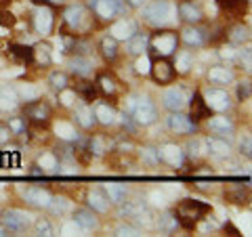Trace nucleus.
Instances as JSON below:
<instances>
[{
	"instance_id": "obj_49",
	"label": "nucleus",
	"mask_w": 252,
	"mask_h": 237,
	"mask_svg": "<svg viewBox=\"0 0 252 237\" xmlns=\"http://www.w3.org/2000/svg\"><path fill=\"white\" fill-rule=\"evenodd\" d=\"M17 19H15V15L11 11H0V26L2 28H13Z\"/></svg>"
},
{
	"instance_id": "obj_48",
	"label": "nucleus",
	"mask_w": 252,
	"mask_h": 237,
	"mask_svg": "<svg viewBox=\"0 0 252 237\" xmlns=\"http://www.w3.org/2000/svg\"><path fill=\"white\" fill-rule=\"evenodd\" d=\"M252 94V89H250V82H240L238 84V101H248Z\"/></svg>"
},
{
	"instance_id": "obj_24",
	"label": "nucleus",
	"mask_w": 252,
	"mask_h": 237,
	"mask_svg": "<svg viewBox=\"0 0 252 237\" xmlns=\"http://www.w3.org/2000/svg\"><path fill=\"white\" fill-rule=\"evenodd\" d=\"M74 220L84 229V231L97 229V225H99V220H97V216H94V212H93L91 208H80V210H76V212H74Z\"/></svg>"
},
{
	"instance_id": "obj_16",
	"label": "nucleus",
	"mask_w": 252,
	"mask_h": 237,
	"mask_svg": "<svg viewBox=\"0 0 252 237\" xmlns=\"http://www.w3.org/2000/svg\"><path fill=\"white\" fill-rule=\"evenodd\" d=\"M208 128L212 134H217V137H231L233 130H235V124L231 122V118L227 116H215V118H208Z\"/></svg>"
},
{
	"instance_id": "obj_15",
	"label": "nucleus",
	"mask_w": 252,
	"mask_h": 237,
	"mask_svg": "<svg viewBox=\"0 0 252 237\" xmlns=\"http://www.w3.org/2000/svg\"><path fill=\"white\" fill-rule=\"evenodd\" d=\"M181 40H183L189 49H198V46H204L208 40V34L206 30H202L198 26H187L183 31H181Z\"/></svg>"
},
{
	"instance_id": "obj_42",
	"label": "nucleus",
	"mask_w": 252,
	"mask_h": 237,
	"mask_svg": "<svg viewBox=\"0 0 252 237\" xmlns=\"http://www.w3.org/2000/svg\"><path fill=\"white\" fill-rule=\"evenodd\" d=\"M78 92L84 97L86 103H91V101L97 99V86L94 84H89V82H82V84H78Z\"/></svg>"
},
{
	"instance_id": "obj_37",
	"label": "nucleus",
	"mask_w": 252,
	"mask_h": 237,
	"mask_svg": "<svg viewBox=\"0 0 252 237\" xmlns=\"http://www.w3.org/2000/svg\"><path fill=\"white\" fill-rule=\"evenodd\" d=\"M49 84H51V89L57 90V92L67 90L69 89V78H67V74H63V72H53L49 76Z\"/></svg>"
},
{
	"instance_id": "obj_3",
	"label": "nucleus",
	"mask_w": 252,
	"mask_h": 237,
	"mask_svg": "<svg viewBox=\"0 0 252 237\" xmlns=\"http://www.w3.org/2000/svg\"><path fill=\"white\" fill-rule=\"evenodd\" d=\"M63 19H65V26L74 31V34H86L93 28V17L91 13L84 9L82 4H72L67 6L65 13H63Z\"/></svg>"
},
{
	"instance_id": "obj_61",
	"label": "nucleus",
	"mask_w": 252,
	"mask_h": 237,
	"mask_svg": "<svg viewBox=\"0 0 252 237\" xmlns=\"http://www.w3.org/2000/svg\"><path fill=\"white\" fill-rule=\"evenodd\" d=\"M30 175H32V177H44V172H42L40 166L34 164V166H32V170H30Z\"/></svg>"
},
{
	"instance_id": "obj_27",
	"label": "nucleus",
	"mask_w": 252,
	"mask_h": 237,
	"mask_svg": "<svg viewBox=\"0 0 252 237\" xmlns=\"http://www.w3.org/2000/svg\"><path fill=\"white\" fill-rule=\"evenodd\" d=\"M69 69L76 74V76H91L93 74V63L89 57H82V55H74L69 59Z\"/></svg>"
},
{
	"instance_id": "obj_52",
	"label": "nucleus",
	"mask_w": 252,
	"mask_h": 237,
	"mask_svg": "<svg viewBox=\"0 0 252 237\" xmlns=\"http://www.w3.org/2000/svg\"><path fill=\"white\" fill-rule=\"evenodd\" d=\"M141 155H143V160L149 162V164H158V162H160V160H158V149H154V147H145Z\"/></svg>"
},
{
	"instance_id": "obj_13",
	"label": "nucleus",
	"mask_w": 252,
	"mask_h": 237,
	"mask_svg": "<svg viewBox=\"0 0 252 237\" xmlns=\"http://www.w3.org/2000/svg\"><path fill=\"white\" fill-rule=\"evenodd\" d=\"M162 105L168 109V112H183L185 105H187V99H185V92L181 86H172V89L164 90L162 94Z\"/></svg>"
},
{
	"instance_id": "obj_38",
	"label": "nucleus",
	"mask_w": 252,
	"mask_h": 237,
	"mask_svg": "<svg viewBox=\"0 0 252 237\" xmlns=\"http://www.w3.org/2000/svg\"><path fill=\"white\" fill-rule=\"evenodd\" d=\"M38 166L42 168V172L46 175V172H57V166H59V157L55 155L53 151L49 153H42L40 160H38Z\"/></svg>"
},
{
	"instance_id": "obj_33",
	"label": "nucleus",
	"mask_w": 252,
	"mask_h": 237,
	"mask_svg": "<svg viewBox=\"0 0 252 237\" xmlns=\"http://www.w3.org/2000/svg\"><path fill=\"white\" fill-rule=\"evenodd\" d=\"M99 51L105 61H116L118 59V40L114 36H105L103 40L99 42Z\"/></svg>"
},
{
	"instance_id": "obj_58",
	"label": "nucleus",
	"mask_w": 252,
	"mask_h": 237,
	"mask_svg": "<svg viewBox=\"0 0 252 237\" xmlns=\"http://www.w3.org/2000/svg\"><path fill=\"white\" fill-rule=\"evenodd\" d=\"M9 137H11L9 126H2V124H0V145H4L6 141H9Z\"/></svg>"
},
{
	"instance_id": "obj_56",
	"label": "nucleus",
	"mask_w": 252,
	"mask_h": 237,
	"mask_svg": "<svg viewBox=\"0 0 252 237\" xmlns=\"http://www.w3.org/2000/svg\"><path fill=\"white\" fill-rule=\"evenodd\" d=\"M220 57L227 59V61H238V51L231 49V46H227V49L220 51Z\"/></svg>"
},
{
	"instance_id": "obj_17",
	"label": "nucleus",
	"mask_w": 252,
	"mask_h": 237,
	"mask_svg": "<svg viewBox=\"0 0 252 237\" xmlns=\"http://www.w3.org/2000/svg\"><path fill=\"white\" fill-rule=\"evenodd\" d=\"M23 200H26L30 206H34V208H49L53 195L42 187H30L28 191L23 193Z\"/></svg>"
},
{
	"instance_id": "obj_29",
	"label": "nucleus",
	"mask_w": 252,
	"mask_h": 237,
	"mask_svg": "<svg viewBox=\"0 0 252 237\" xmlns=\"http://www.w3.org/2000/svg\"><path fill=\"white\" fill-rule=\"evenodd\" d=\"M9 55L19 63H32L34 61V49H32V46H26V44H11Z\"/></svg>"
},
{
	"instance_id": "obj_53",
	"label": "nucleus",
	"mask_w": 252,
	"mask_h": 237,
	"mask_svg": "<svg viewBox=\"0 0 252 237\" xmlns=\"http://www.w3.org/2000/svg\"><path fill=\"white\" fill-rule=\"evenodd\" d=\"M122 128L128 130V132H135V130H137V124H135V120L130 118V114H124V116H122Z\"/></svg>"
},
{
	"instance_id": "obj_63",
	"label": "nucleus",
	"mask_w": 252,
	"mask_h": 237,
	"mask_svg": "<svg viewBox=\"0 0 252 237\" xmlns=\"http://www.w3.org/2000/svg\"><path fill=\"white\" fill-rule=\"evenodd\" d=\"M34 4H38V6H44V4H49V0H32Z\"/></svg>"
},
{
	"instance_id": "obj_59",
	"label": "nucleus",
	"mask_w": 252,
	"mask_h": 237,
	"mask_svg": "<svg viewBox=\"0 0 252 237\" xmlns=\"http://www.w3.org/2000/svg\"><path fill=\"white\" fill-rule=\"evenodd\" d=\"M147 65V53L143 55V59H139V63H137V72L139 74H147V69L149 67H145Z\"/></svg>"
},
{
	"instance_id": "obj_40",
	"label": "nucleus",
	"mask_w": 252,
	"mask_h": 237,
	"mask_svg": "<svg viewBox=\"0 0 252 237\" xmlns=\"http://www.w3.org/2000/svg\"><path fill=\"white\" fill-rule=\"evenodd\" d=\"M34 59H38L40 65H51V46L49 44H38L34 49Z\"/></svg>"
},
{
	"instance_id": "obj_22",
	"label": "nucleus",
	"mask_w": 252,
	"mask_h": 237,
	"mask_svg": "<svg viewBox=\"0 0 252 237\" xmlns=\"http://www.w3.org/2000/svg\"><path fill=\"white\" fill-rule=\"evenodd\" d=\"M135 31H137V23L135 21L132 19H120L118 23L112 26V34L109 36H114L116 40H128Z\"/></svg>"
},
{
	"instance_id": "obj_57",
	"label": "nucleus",
	"mask_w": 252,
	"mask_h": 237,
	"mask_svg": "<svg viewBox=\"0 0 252 237\" xmlns=\"http://www.w3.org/2000/svg\"><path fill=\"white\" fill-rule=\"evenodd\" d=\"M238 59L246 65V69H250V49H246V51H240L238 53Z\"/></svg>"
},
{
	"instance_id": "obj_47",
	"label": "nucleus",
	"mask_w": 252,
	"mask_h": 237,
	"mask_svg": "<svg viewBox=\"0 0 252 237\" xmlns=\"http://www.w3.org/2000/svg\"><path fill=\"white\" fill-rule=\"evenodd\" d=\"M36 231H38V235H53V227H51V223L46 218H40V220H36Z\"/></svg>"
},
{
	"instance_id": "obj_55",
	"label": "nucleus",
	"mask_w": 252,
	"mask_h": 237,
	"mask_svg": "<svg viewBox=\"0 0 252 237\" xmlns=\"http://www.w3.org/2000/svg\"><path fill=\"white\" fill-rule=\"evenodd\" d=\"M141 231L137 227H130V225H122V227H118V231L116 235H139Z\"/></svg>"
},
{
	"instance_id": "obj_46",
	"label": "nucleus",
	"mask_w": 252,
	"mask_h": 237,
	"mask_svg": "<svg viewBox=\"0 0 252 237\" xmlns=\"http://www.w3.org/2000/svg\"><path fill=\"white\" fill-rule=\"evenodd\" d=\"M9 130L13 134H23L26 132V118H13L9 122Z\"/></svg>"
},
{
	"instance_id": "obj_54",
	"label": "nucleus",
	"mask_w": 252,
	"mask_h": 237,
	"mask_svg": "<svg viewBox=\"0 0 252 237\" xmlns=\"http://www.w3.org/2000/svg\"><path fill=\"white\" fill-rule=\"evenodd\" d=\"M240 149H242V155H246V157L252 155V143H250V137H248V134L240 141Z\"/></svg>"
},
{
	"instance_id": "obj_6",
	"label": "nucleus",
	"mask_w": 252,
	"mask_h": 237,
	"mask_svg": "<svg viewBox=\"0 0 252 237\" xmlns=\"http://www.w3.org/2000/svg\"><path fill=\"white\" fill-rule=\"evenodd\" d=\"M149 74L156 84H170L175 80V63L168 57H154L149 63Z\"/></svg>"
},
{
	"instance_id": "obj_51",
	"label": "nucleus",
	"mask_w": 252,
	"mask_h": 237,
	"mask_svg": "<svg viewBox=\"0 0 252 237\" xmlns=\"http://www.w3.org/2000/svg\"><path fill=\"white\" fill-rule=\"evenodd\" d=\"M187 149H189V155H191V157H200V155L204 153V143L195 139V141H191V143H189Z\"/></svg>"
},
{
	"instance_id": "obj_21",
	"label": "nucleus",
	"mask_w": 252,
	"mask_h": 237,
	"mask_svg": "<svg viewBox=\"0 0 252 237\" xmlns=\"http://www.w3.org/2000/svg\"><path fill=\"white\" fill-rule=\"evenodd\" d=\"M189 118H191L193 122H202V120H206V118H210V107L206 105L202 92L193 94V99H191V114H189Z\"/></svg>"
},
{
	"instance_id": "obj_7",
	"label": "nucleus",
	"mask_w": 252,
	"mask_h": 237,
	"mask_svg": "<svg viewBox=\"0 0 252 237\" xmlns=\"http://www.w3.org/2000/svg\"><path fill=\"white\" fill-rule=\"evenodd\" d=\"M91 9L94 11L99 19H105V21H112L116 19L118 15L124 13V0H89Z\"/></svg>"
},
{
	"instance_id": "obj_34",
	"label": "nucleus",
	"mask_w": 252,
	"mask_h": 237,
	"mask_svg": "<svg viewBox=\"0 0 252 237\" xmlns=\"http://www.w3.org/2000/svg\"><path fill=\"white\" fill-rule=\"evenodd\" d=\"M17 105H19V97H17V92H15V89L0 90V109H2V112H13Z\"/></svg>"
},
{
	"instance_id": "obj_8",
	"label": "nucleus",
	"mask_w": 252,
	"mask_h": 237,
	"mask_svg": "<svg viewBox=\"0 0 252 237\" xmlns=\"http://www.w3.org/2000/svg\"><path fill=\"white\" fill-rule=\"evenodd\" d=\"M30 214L21 210H6V212H0V223L6 231H23V229H28L30 225Z\"/></svg>"
},
{
	"instance_id": "obj_20",
	"label": "nucleus",
	"mask_w": 252,
	"mask_h": 237,
	"mask_svg": "<svg viewBox=\"0 0 252 237\" xmlns=\"http://www.w3.org/2000/svg\"><path fill=\"white\" fill-rule=\"evenodd\" d=\"M179 15H181V19L189 23V26H198V23L204 19L202 9L198 4H193V2H181Z\"/></svg>"
},
{
	"instance_id": "obj_62",
	"label": "nucleus",
	"mask_w": 252,
	"mask_h": 237,
	"mask_svg": "<svg viewBox=\"0 0 252 237\" xmlns=\"http://www.w3.org/2000/svg\"><path fill=\"white\" fill-rule=\"evenodd\" d=\"M225 229H229V231H231L233 235H240V231H238V229H235L233 225H225Z\"/></svg>"
},
{
	"instance_id": "obj_26",
	"label": "nucleus",
	"mask_w": 252,
	"mask_h": 237,
	"mask_svg": "<svg viewBox=\"0 0 252 237\" xmlns=\"http://www.w3.org/2000/svg\"><path fill=\"white\" fill-rule=\"evenodd\" d=\"M86 202H89V208L93 212H99V214H105L109 210V200L103 191H91L89 197H86Z\"/></svg>"
},
{
	"instance_id": "obj_14",
	"label": "nucleus",
	"mask_w": 252,
	"mask_h": 237,
	"mask_svg": "<svg viewBox=\"0 0 252 237\" xmlns=\"http://www.w3.org/2000/svg\"><path fill=\"white\" fill-rule=\"evenodd\" d=\"M26 116L36 124H46L51 120V107H49V103L38 101V99L30 101V103L26 105Z\"/></svg>"
},
{
	"instance_id": "obj_31",
	"label": "nucleus",
	"mask_w": 252,
	"mask_h": 237,
	"mask_svg": "<svg viewBox=\"0 0 252 237\" xmlns=\"http://www.w3.org/2000/svg\"><path fill=\"white\" fill-rule=\"evenodd\" d=\"M105 195H107L109 202L124 204L126 195H128V189H126V185H122V183H107L105 185Z\"/></svg>"
},
{
	"instance_id": "obj_50",
	"label": "nucleus",
	"mask_w": 252,
	"mask_h": 237,
	"mask_svg": "<svg viewBox=\"0 0 252 237\" xmlns=\"http://www.w3.org/2000/svg\"><path fill=\"white\" fill-rule=\"evenodd\" d=\"M219 4H220V9H225V11H240L244 0H219Z\"/></svg>"
},
{
	"instance_id": "obj_39",
	"label": "nucleus",
	"mask_w": 252,
	"mask_h": 237,
	"mask_svg": "<svg viewBox=\"0 0 252 237\" xmlns=\"http://www.w3.org/2000/svg\"><path fill=\"white\" fill-rule=\"evenodd\" d=\"M15 92H17L19 101H26V103H30V101H36L38 97H40L38 89H36V86H32V84H21L19 89H15Z\"/></svg>"
},
{
	"instance_id": "obj_44",
	"label": "nucleus",
	"mask_w": 252,
	"mask_h": 237,
	"mask_svg": "<svg viewBox=\"0 0 252 237\" xmlns=\"http://www.w3.org/2000/svg\"><path fill=\"white\" fill-rule=\"evenodd\" d=\"M89 53H91V44L80 40V38H76L74 44H72V49H69V55H82V57H86Z\"/></svg>"
},
{
	"instance_id": "obj_28",
	"label": "nucleus",
	"mask_w": 252,
	"mask_h": 237,
	"mask_svg": "<svg viewBox=\"0 0 252 237\" xmlns=\"http://www.w3.org/2000/svg\"><path fill=\"white\" fill-rule=\"evenodd\" d=\"M76 122L82 126V128H93L97 120H94V114H93V105L89 103H82L76 107Z\"/></svg>"
},
{
	"instance_id": "obj_1",
	"label": "nucleus",
	"mask_w": 252,
	"mask_h": 237,
	"mask_svg": "<svg viewBox=\"0 0 252 237\" xmlns=\"http://www.w3.org/2000/svg\"><path fill=\"white\" fill-rule=\"evenodd\" d=\"M179 42H181V38L177 31L160 28L149 38L147 51L152 57H172V55H177V51H179Z\"/></svg>"
},
{
	"instance_id": "obj_60",
	"label": "nucleus",
	"mask_w": 252,
	"mask_h": 237,
	"mask_svg": "<svg viewBox=\"0 0 252 237\" xmlns=\"http://www.w3.org/2000/svg\"><path fill=\"white\" fill-rule=\"evenodd\" d=\"M126 4L132 6V9H141V6L147 4V0H126Z\"/></svg>"
},
{
	"instance_id": "obj_23",
	"label": "nucleus",
	"mask_w": 252,
	"mask_h": 237,
	"mask_svg": "<svg viewBox=\"0 0 252 237\" xmlns=\"http://www.w3.org/2000/svg\"><path fill=\"white\" fill-rule=\"evenodd\" d=\"M147 44H149V36L147 34H139V31H135L130 38H128V53L135 55V57H141V55L147 53Z\"/></svg>"
},
{
	"instance_id": "obj_41",
	"label": "nucleus",
	"mask_w": 252,
	"mask_h": 237,
	"mask_svg": "<svg viewBox=\"0 0 252 237\" xmlns=\"http://www.w3.org/2000/svg\"><path fill=\"white\" fill-rule=\"evenodd\" d=\"M191 61H193V57H191V53H181L179 57H177V69L175 72H179V74H187L189 69H191Z\"/></svg>"
},
{
	"instance_id": "obj_43",
	"label": "nucleus",
	"mask_w": 252,
	"mask_h": 237,
	"mask_svg": "<svg viewBox=\"0 0 252 237\" xmlns=\"http://www.w3.org/2000/svg\"><path fill=\"white\" fill-rule=\"evenodd\" d=\"M89 151H91V155H103L107 151L103 139H101V137H93L89 141Z\"/></svg>"
},
{
	"instance_id": "obj_25",
	"label": "nucleus",
	"mask_w": 252,
	"mask_h": 237,
	"mask_svg": "<svg viewBox=\"0 0 252 237\" xmlns=\"http://www.w3.org/2000/svg\"><path fill=\"white\" fill-rule=\"evenodd\" d=\"M208 80L212 84H229V82H233V69L223 67V65H215L208 69Z\"/></svg>"
},
{
	"instance_id": "obj_2",
	"label": "nucleus",
	"mask_w": 252,
	"mask_h": 237,
	"mask_svg": "<svg viewBox=\"0 0 252 237\" xmlns=\"http://www.w3.org/2000/svg\"><path fill=\"white\" fill-rule=\"evenodd\" d=\"M210 212V206L208 204H204V202H198V200H183L177 206V210H175V216H177V220H179V225L181 227H185V229H191L198 225V220L202 218V216H206Z\"/></svg>"
},
{
	"instance_id": "obj_30",
	"label": "nucleus",
	"mask_w": 252,
	"mask_h": 237,
	"mask_svg": "<svg viewBox=\"0 0 252 237\" xmlns=\"http://www.w3.org/2000/svg\"><path fill=\"white\" fill-rule=\"evenodd\" d=\"M206 147L219 157H227L231 153V147H229V143H227V139H223V137H208Z\"/></svg>"
},
{
	"instance_id": "obj_19",
	"label": "nucleus",
	"mask_w": 252,
	"mask_h": 237,
	"mask_svg": "<svg viewBox=\"0 0 252 237\" xmlns=\"http://www.w3.org/2000/svg\"><path fill=\"white\" fill-rule=\"evenodd\" d=\"M225 200L229 204H238V206H242V204H248V200H250L248 185H240V183L227 185L225 187Z\"/></svg>"
},
{
	"instance_id": "obj_10",
	"label": "nucleus",
	"mask_w": 252,
	"mask_h": 237,
	"mask_svg": "<svg viewBox=\"0 0 252 237\" xmlns=\"http://www.w3.org/2000/svg\"><path fill=\"white\" fill-rule=\"evenodd\" d=\"M32 26H34V30L38 31V34H51L53 31V26H55V15L51 9H46L44 6H38V9L32 13Z\"/></svg>"
},
{
	"instance_id": "obj_4",
	"label": "nucleus",
	"mask_w": 252,
	"mask_h": 237,
	"mask_svg": "<svg viewBox=\"0 0 252 237\" xmlns=\"http://www.w3.org/2000/svg\"><path fill=\"white\" fill-rule=\"evenodd\" d=\"M128 112H130V118L135 120L137 126H149V124H154L158 120V112H156L154 101L147 99V97L130 99Z\"/></svg>"
},
{
	"instance_id": "obj_18",
	"label": "nucleus",
	"mask_w": 252,
	"mask_h": 237,
	"mask_svg": "<svg viewBox=\"0 0 252 237\" xmlns=\"http://www.w3.org/2000/svg\"><path fill=\"white\" fill-rule=\"evenodd\" d=\"M93 114H94V120L103 126H112L116 124V118H118V112L114 105L105 103V101H97V103L93 105Z\"/></svg>"
},
{
	"instance_id": "obj_35",
	"label": "nucleus",
	"mask_w": 252,
	"mask_h": 237,
	"mask_svg": "<svg viewBox=\"0 0 252 237\" xmlns=\"http://www.w3.org/2000/svg\"><path fill=\"white\" fill-rule=\"evenodd\" d=\"M181 225L175 216V212H166V214H162L160 220H158V229H160V233H172L177 231Z\"/></svg>"
},
{
	"instance_id": "obj_32",
	"label": "nucleus",
	"mask_w": 252,
	"mask_h": 237,
	"mask_svg": "<svg viewBox=\"0 0 252 237\" xmlns=\"http://www.w3.org/2000/svg\"><path fill=\"white\" fill-rule=\"evenodd\" d=\"M227 40H229L231 44H244L250 40V31L246 26H242V23H235V26H231L229 30H227Z\"/></svg>"
},
{
	"instance_id": "obj_12",
	"label": "nucleus",
	"mask_w": 252,
	"mask_h": 237,
	"mask_svg": "<svg viewBox=\"0 0 252 237\" xmlns=\"http://www.w3.org/2000/svg\"><path fill=\"white\" fill-rule=\"evenodd\" d=\"M158 160L168 164L170 168H181L183 162H185V151L177 145L166 143V145H162L160 149H158Z\"/></svg>"
},
{
	"instance_id": "obj_9",
	"label": "nucleus",
	"mask_w": 252,
	"mask_h": 237,
	"mask_svg": "<svg viewBox=\"0 0 252 237\" xmlns=\"http://www.w3.org/2000/svg\"><path fill=\"white\" fill-rule=\"evenodd\" d=\"M202 97L206 101V105L210 107V112H227V109L231 107L229 92L223 89H208Z\"/></svg>"
},
{
	"instance_id": "obj_36",
	"label": "nucleus",
	"mask_w": 252,
	"mask_h": 237,
	"mask_svg": "<svg viewBox=\"0 0 252 237\" xmlns=\"http://www.w3.org/2000/svg\"><path fill=\"white\" fill-rule=\"evenodd\" d=\"M97 86H99V90L105 94V97H114V94L118 92V82L114 80L112 76H107V74H101L97 78Z\"/></svg>"
},
{
	"instance_id": "obj_45",
	"label": "nucleus",
	"mask_w": 252,
	"mask_h": 237,
	"mask_svg": "<svg viewBox=\"0 0 252 237\" xmlns=\"http://www.w3.org/2000/svg\"><path fill=\"white\" fill-rule=\"evenodd\" d=\"M49 210L53 214H63V212L67 210V200H63V197H53L51 204H49Z\"/></svg>"
},
{
	"instance_id": "obj_5",
	"label": "nucleus",
	"mask_w": 252,
	"mask_h": 237,
	"mask_svg": "<svg viewBox=\"0 0 252 237\" xmlns=\"http://www.w3.org/2000/svg\"><path fill=\"white\" fill-rule=\"evenodd\" d=\"M170 11H172V6L168 0H154L152 4H147L143 9V17L149 26L162 28L164 23L170 19Z\"/></svg>"
},
{
	"instance_id": "obj_11",
	"label": "nucleus",
	"mask_w": 252,
	"mask_h": 237,
	"mask_svg": "<svg viewBox=\"0 0 252 237\" xmlns=\"http://www.w3.org/2000/svg\"><path fill=\"white\" fill-rule=\"evenodd\" d=\"M168 128L175 134H193L198 130V122H193L189 116H183L181 112H170L168 116Z\"/></svg>"
},
{
	"instance_id": "obj_64",
	"label": "nucleus",
	"mask_w": 252,
	"mask_h": 237,
	"mask_svg": "<svg viewBox=\"0 0 252 237\" xmlns=\"http://www.w3.org/2000/svg\"><path fill=\"white\" fill-rule=\"evenodd\" d=\"M49 2H55V4H61L63 0H49Z\"/></svg>"
}]
</instances>
